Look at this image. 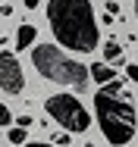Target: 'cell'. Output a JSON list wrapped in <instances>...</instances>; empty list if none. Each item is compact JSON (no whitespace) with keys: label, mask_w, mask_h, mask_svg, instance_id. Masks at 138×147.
Masks as SVG:
<instances>
[{"label":"cell","mask_w":138,"mask_h":147,"mask_svg":"<svg viewBox=\"0 0 138 147\" xmlns=\"http://www.w3.org/2000/svg\"><path fill=\"white\" fill-rule=\"evenodd\" d=\"M44 110H47V116L60 122L69 135H82L91 128V113L85 110V103L75 100V94H50L47 100H44Z\"/></svg>","instance_id":"obj_4"},{"label":"cell","mask_w":138,"mask_h":147,"mask_svg":"<svg viewBox=\"0 0 138 147\" xmlns=\"http://www.w3.org/2000/svg\"><path fill=\"white\" fill-rule=\"evenodd\" d=\"M47 22L56 44L75 53L97 50V19L91 0H50L47 3Z\"/></svg>","instance_id":"obj_1"},{"label":"cell","mask_w":138,"mask_h":147,"mask_svg":"<svg viewBox=\"0 0 138 147\" xmlns=\"http://www.w3.org/2000/svg\"><path fill=\"white\" fill-rule=\"evenodd\" d=\"M104 63H110V66H122V44L110 38L107 44H104Z\"/></svg>","instance_id":"obj_8"},{"label":"cell","mask_w":138,"mask_h":147,"mask_svg":"<svg viewBox=\"0 0 138 147\" xmlns=\"http://www.w3.org/2000/svg\"><path fill=\"white\" fill-rule=\"evenodd\" d=\"M13 122H16V119H13V113H10V107L3 103V107H0V125H3V128H13Z\"/></svg>","instance_id":"obj_10"},{"label":"cell","mask_w":138,"mask_h":147,"mask_svg":"<svg viewBox=\"0 0 138 147\" xmlns=\"http://www.w3.org/2000/svg\"><path fill=\"white\" fill-rule=\"evenodd\" d=\"M31 122H35V119L28 116V113H22V116L16 119V125H22V128H28V125H31Z\"/></svg>","instance_id":"obj_12"},{"label":"cell","mask_w":138,"mask_h":147,"mask_svg":"<svg viewBox=\"0 0 138 147\" xmlns=\"http://www.w3.org/2000/svg\"><path fill=\"white\" fill-rule=\"evenodd\" d=\"M25 131H28V128L13 125V128H6V141H10V144H28V141H25Z\"/></svg>","instance_id":"obj_9"},{"label":"cell","mask_w":138,"mask_h":147,"mask_svg":"<svg viewBox=\"0 0 138 147\" xmlns=\"http://www.w3.org/2000/svg\"><path fill=\"white\" fill-rule=\"evenodd\" d=\"M22 147H56V144H41V141H31V144H22Z\"/></svg>","instance_id":"obj_15"},{"label":"cell","mask_w":138,"mask_h":147,"mask_svg":"<svg viewBox=\"0 0 138 147\" xmlns=\"http://www.w3.org/2000/svg\"><path fill=\"white\" fill-rule=\"evenodd\" d=\"M35 6H41V0H25V9H35Z\"/></svg>","instance_id":"obj_16"},{"label":"cell","mask_w":138,"mask_h":147,"mask_svg":"<svg viewBox=\"0 0 138 147\" xmlns=\"http://www.w3.org/2000/svg\"><path fill=\"white\" fill-rule=\"evenodd\" d=\"M126 78H129L132 85H138V66H126Z\"/></svg>","instance_id":"obj_11"},{"label":"cell","mask_w":138,"mask_h":147,"mask_svg":"<svg viewBox=\"0 0 138 147\" xmlns=\"http://www.w3.org/2000/svg\"><path fill=\"white\" fill-rule=\"evenodd\" d=\"M0 88L6 91V94H19V91L25 88L22 66H19L16 53H10V50H3V53H0Z\"/></svg>","instance_id":"obj_5"},{"label":"cell","mask_w":138,"mask_h":147,"mask_svg":"<svg viewBox=\"0 0 138 147\" xmlns=\"http://www.w3.org/2000/svg\"><path fill=\"white\" fill-rule=\"evenodd\" d=\"M122 78H113L110 85L97 88L94 94V116L101 122V131L113 147H129L138 131V116L129 94H122Z\"/></svg>","instance_id":"obj_2"},{"label":"cell","mask_w":138,"mask_h":147,"mask_svg":"<svg viewBox=\"0 0 138 147\" xmlns=\"http://www.w3.org/2000/svg\"><path fill=\"white\" fill-rule=\"evenodd\" d=\"M54 144H56V147H66V144H69V135H56Z\"/></svg>","instance_id":"obj_14"},{"label":"cell","mask_w":138,"mask_h":147,"mask_svg":"<svg viewBox=\"0 0 138 147\" xmlns=\"http://www.w3.org/2000/svg\"><path fill=\"white\" fill-rule=\"evenodd\" d=\"M135 16H138V0H135Z\"/></svg>","instance_id":"obj_17"},{"label":"cell","mask_w":138,"mask_h":147,"mask_svg":"<svg viewBox=\"0 0 138 147\" xmlns=\"http://www.w3.org/2000/svg\"><path fill=\"white\" fill-rule=\"evenodd\" d=\"M35 34H38V28H35L31 22H22V25L16 28V50L31 47V44H35Z\"/></svg>","instance_id":"obj_7"},{"label":"cell","mask_w":138,"mask_h":147,"mask_svg":"<svg viewBox=\"0 0 138 147\" xmlns=\"http://www.w3.org/2000/svg\"><path fill=\"white\" fill-rule=\"evenodd\" d=\"M31 63L41 72V78H47L54 85H63V88L75 91V94H82L91 85V66L72 59L69 53H63V47H56V44H35Z\"/></svg>","instance_id":"obj_3"},{"label":"cell","mask_w":138,"mask_h":147,"mask_svg":"<svg viewBox=\"0 0 138 147\" xmlns=\"http://www.w3.org/2000/svg\"><path fill=\"white\" fill-rule=\"evenodd\" d=\"M113 78H116V66L110 63H91V82H97V88H104V85H110Z\"/></svg>","instance_id":"obj_6"},{"label":"cell","mask_w":138,"mask_h":147,"mask_svg":"<svg viewBox=\"0 0 138 147\" xmlns=\"http://www.w3.org/2000/svg\"><path fill=\"white\" fill-rule=\"evenodd\" d=\"M107 13H110V16H119V3H116V0H107Z\"/></svg>","instance_id":"obj_13"}]
</instances>
